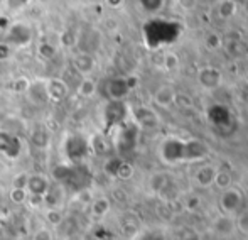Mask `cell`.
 <instances>
[{
  "label": "cell",
  "mask_w": 248,
  "mask_h": 240,
  "mask_svg": "<svg viewBox=\"0 0 248 240\" xmlns=\"http://www.w3.org/2000/svg\"><path fill=\"white\" fill-rule=\"evenodd\" d=\"M51 179L54 183L61 184L62 188H69L73 191H85L92 186L93 175L90 168L83 162L78 164H69V162H59L52 168Z\"/></svg>",
  "instance_id": "1"
},
{
  "label": "cell",
  "mask_w": 248,
  "mask_h": 240,
  "mask_svg": "<svg viewBox=\"0 0 248 240\" xmlns=\"http://www.w3.org/2000/svg\"><path fill=\"white\" fill-rule=\"evenodd\" d=\"M90 142L88 139L83 134H78V132H73V134H68L62 142V154H64V162H69V164H78V162H83L90 154Z\"/></svg>",
  "instance_id": "2"
},
{
  "label": "cell",
  "mask_w": 248,
  "mask_h": 240,
  "mask_svg": "<svg viewBox=\"0 0 248 240\" xmlns=\"http://www.w3.org/2000/svg\"><path fill=\"white\" fill-rule=\"evenodd\" d=\"M115 135H113V142L111 145L115 147V151L125 154V152H130L135 149L137 145V139H139V127L135 124H128L124 122L122 125L113 128Z\"/></svg>",
  "instance_id": "3"
},
{
  "label": "cell",
  "mask_w": 248,
  "mask_h": 240,
  "mask_svg": "<svg viewBox=\"0 0 248 240\" xmlns=\"http://www.w3.org/2000/svg\"><path fill=\"white\" fill-rule=\"evenodd\" d=\"M128 107L124 100H108L107 105L103 107V122L107 130H113L115 127L127 122Z\"/></svg>",
  "instance_id": "4"
},
{
  "label": "cell",
  "mask_w": 248,
  "mask_h": 240,
  "mask_svg": "<svg viewBox=\"0 0 248 240\" xmlns=\"http://www.w3.org/2000/svg\"><path fill=\"white\" fill-rule=\"evenodd\" d=\"M3 41L9 48H24L31 43V27L24 22L10 24L7 29H3Z\"/></svg>",
  "instance_id": "5"
},
{
  "label": "cell",
  "mask_w": 248,
  "mask_h": 240,
  "mask_svg": "<svg viewBox=\"0 0 248 240\" xmlns=\"http://www.w3.org/2000/svg\"><path fill=\"white\" fill-rule=\"evenodd\" d=\"M0 154L9 161L19 158L22 154V141L19 135L9 130H0Z\"/></svg>",
  "instance_id": "6"
},
{
  "label": "cell",
  "mask_w": 248,
  "mask_h": 240,
  "mask_svg": "<svg viewBox=\"0 0 248 240\" xmlns=\"http://www.w3.org/2000/svg\"><path fill=\"white\" fill-rule=\"evenodd\" d=\"M27 98V102L34 107H44L49 103V96H47V88H46V80H31L29 88L24 93Z\"/></svg>",
  "instance_id": "7"
},
{
  "label": "cell",
  "mask_w": 248,
  "mask_h": 240,
  "mask_svg": "<svg viewBox=\"0 0 248 240\" xmlns=\"http://www.w3.org/2000/svg\"><path fill=\"white\" fill-rule=\"evenodd\" d=\"M51 178L43 173H32V175H27L26 179V188L29 196H36V198H43L47 193V190L51 188Z\"/></svg>",
  "instance_id": "8"
},
{
  "label": "cell",
  "mask_w": 248,
  "mask_h": 240,
  "mask_svg": "<svg viewBox=\"0 0 248 240\" xmlns=\"http://www.w3.org/2000/svg\"><path fill=\"white\" fill-rule=\"evenodd\" d=\"M105 173L111 178L117 179H130L132 175H134V166L130 162H127L122 158H110L107 159L103 166Z\"/></svg>",
  "instance_id": "9"
},
{
  "label": "cell",
  "mask_w": 248,
  "mask_h": 240,
  "mask_svg": "<svg viewBox=\"0 0 248 240\" xmlns=\"http://www.w3.org/2000/svg\"><path fill=\"white\" fill-rule=\"evenodd\" d=\"M132 88L134 86L130 83V78H124V76L108 80L107 85H105V92H107L108 100H124L130 93Z\"/></svg>",
  "instance_id": "10"
},
{
  "label": "cell",
  "mask_w": 248,
  "mask_h": 240,
  "mask_svg": "<svg viewBox=\"0 0 248 240\" xmlns=\"http://www.w3.org/2000/svg\"><path fill=\"white\" fill-rule=\"evenodd\" d=\"M243 203V194L242 191L235 190V188H226L223 190V194L219 196V207H221L225 215H233Z\"/></svg>",
  "instance_id": "11"
},
{
  "label": "cell",
  "mask_w": 248,
  "mask_h": 240,
  "mask_svg": "<svg viewBox=\"0 0 248 240\" xmlns=\"http://www.w3.org/2000/svg\"><path fill=\"white\" fill-rule=\"evenodd\" d=\"M73 68H75L76 73H79L83 78H85V76H92L93 71L96 69L95 54L78 51V53L73 56Z\"/></svg>",
  "instance_id": "12"
},
{
  "label": "cell",
  "mask_w": 248,
  "mask_h": 240,
  "mask_svg": "<svg viewBox=\"0 0 248 240\" xmlns=\"http://www.w3.org/2000/svg\"><path fill=\"white\" fill-rule=\"evenodd\" d=\"M46 88H47L49 102H54V103L62 102V100H66L69 95V86L62 78H47Z\"/></svg>",
  "instance_id": "13"
},
{
  "label": "cell",
  "mask_w": 248,
  "mask_h": 240,
  "mask_svg": "<svg viewBox=\"0 0 248 240\" xmlns=\"http://www.w3.org/2000/svg\"><path fill=\"white\" fill-rule=\"evenodd\" d=\"M132 117H134V124L140 128H152L159 124L155 112L149 107H137L132 110Z\"/></svg>",
  "instance_id": "14"
},
{
  "label": "cell",
  "mask_w": 248,
  "mask_h": 240,
  "mask_svg": "<svg viewBox=\"0 0 248 240\" xmlns=\"http://www.w3.org/2000/svg\"><path fill=\"white\" fill-rule=\"evenodd\" d=\"M29 142L36 149H47L51 142V134L44 125H36L29 132Z\"/></svg>",
  "instance_id": "15"
},
{
  "label": "cell",
  "mask_w": 248,
  "mask_h": 240,
  "mask_svg": "<svg viewBox=\"0 0 248 240\" xmlns=\"http://www.w3.org/2000/svg\"><path fill=\"white\" fill-rule=\"evenodd\" d=\"M66 198V190L61 184H51V188L47 190V193L43 196V203H46L49 208H58L59 205H62Z\"/></svg>",
  "instance_id": "16"
},
{
  "label": "cell",
  "mask_w": 248,
  "mask_h": 240,
  "mask_svg": "<svg viewBox=\"0 0 248 240\" xmlns=\"http://www.w3.org/2000/svg\"><path fill=\"white\" fill-rule=\"evenodd\" d=\"M154 102H155V105L167 109V107H170L176 102V92H174V88L170 85L159 86L155 90V93H154Z\"/></svg>",
  "instance_id": "17"
},
{
  "label": "cell",
  "mask_w": 248,
  "mask_h": 240,
  "mask_svg": "<svg viewBox=\"0 0 248 240\" xmlns=\"http://www.w3.org/2000/svg\"><path fill=\"white\" fill-rule=\"evenodd\" d=\"M88 142H90V151H92L93 154H96V156H107L108 152L111 151V147H113V145H111V142L108 141L103 134L93 135L92 139H88Z\"/></svg>",
  "instance_id": "18"
},
{
  "label": "cell",
  "mask_w": 248,
  "mask_h": 240,
  "mask_svg": "<svg viewBox=\"0 0 248 240\" xmlns=\"http://www.w3.org/2000/svg\"><path fill=\"white\" fill-rule=\"evenodd\" d=\"M216 173H218V169H216L215 166H202V168H199L196 171L194 179H196V183L199 186L208 188V186H211V184H215Z\"/></svg>",
  "instance_id": "19"
},
{
  "label": "cell",
  "mask_w": 248,
  "mask_h": 240,
  "mask_svg": "<svg viewBox=\"0 0 248 240\" xmlns=\"http://www.w3.org/2000/svg\"><path fill=\"white\" fill-rule=\"evenodd\" d=\"M199 81L206 88H216L221 83V75L215 68H204L199 71Z\"/></svg>",
  "instance_id": "20"
},
{
  "label": "cell",
  "mask_w": 248,
  "mask_h": 240,
  "mask_svg": "<svg viewBox=\"0 0 248 240\" xmlns=\"http://www.w3.org/2000/svg\"><path fill=\"white\" fill-rule=\"evenodd\" d=\"M213 228H215V232L219 235H230L233 232V228H235V222H233V218L230 217V215L223 213L221 217H218L215 220Z\"/></svg>",
  "instance_id": "21"
},
{
  "label": "cell",
  "mask_w": 248,
  "mask_h": 240,
  "mask_svg": "<svg viewBox=\"0 0 248 240\" xmlns=\"http://www.w3.org/2000/svg\"><path fill=\"white\" fill-rule=\"evenodd\" d=\"M96 90H98V85H96L95 80L92 76H85L78 85V95L83 96V98H92L96 93Z\"/></svg>",
  "instance_id": "22"
},
{
  "label": "cell",
  "mask_w": 248,
  "mask_h": 240,
  "mask_svg": "<svg viewBox=\"0 0 248 240\" xmlns=\"http://www.w3.org/2000/svg\"><path fill=\"white\" fill-rule=\"evenodd\" d=\"M110 200L105 196H100V198H95V200H92V213L93 217H105V215L110 211Z\"/></svg>",
  "instance_id": "23"
},
{
  "label": "cell",
  "mask_w": 248,
  "mask_h": 240,
  "mask_svg": "<svg viewBox=\"0 0 248 240\" xmlns=\"http://www.w3.org/2000/svg\"><path fill=\"white\" fill-rule=\"evenodd\" d=\"M56 46L51 43H47V41H44V43H41L39 46H37V54H39L43 60H52V58L56 56Z\"/></svg>",
  "instance_id": "24"
},
{
  "label": "cell",
  "mask_w": 248,
  "mask_h": 240,
  "mask_svg": "<svg viewBox=\"0 0 248 240\" xmlns=\"http://www.w3.org/2000/svg\"><path fill=\"white\" fill-rule=\"evenodd\" d=\"M96 32H98V31H95V29H86V31H83L81 34H79V36H83V37H90V36H93L95 37V43H98V39H96ZM88 43H90V39H86V41H78V43H76V46H79V51H83V53H85L86 51V46H88ZM93 43L92 44V51H95L96 48H98V44H95Z\"/></svg>",
  "instance_id": "25"
},
{
  "label": "cell",
  "mask_w": 248,
  "mask_h": 240,
  "mask_svg": "<svg viewBox=\"0 0 248 240\" xmlns=\"http://www.w3.org/2000/svg\"><path fill=\"white\" fill-rule=\"evenodd\" d=\"M46 220H47V227H59V225L62 224V220H64V217H62V213L58 210V208H49L46 213Z\"/></svg>",
  "instance_id": "26"
},
{
  "label": "cell",
  "mask_w": 248,
  "mask_h": 240,
  "mask_svg": "<svg viewBox=\"0 0 248 240\" xmlns=\"http://www.w3.org/2000/svg\"><path fill=\"white\" fill-rule=\"evenodd\" d=\"M29 83L31 80L26 78V76H19V78H16L12 81V85H10V88H12L14 93H19V95H24V93L27 92V88H29Z\"/></svg>",
  "instance_id": "27"
},
{
  "label": "cell",
  "mask_w": 248,
  "mask_h": 240,
  "mask_svg": "<svg viewBox=\"0 0 248 240\" xmlns=\"http://www.w3.org/2000/svg\"><path fill=\"white\" fill-rule=\"evenodd\" d=\"M32 240H54V230L47 225H43L32 234Z\"/></svg>",
  "instance_id": "28"
},
{
  "label": "cell",
  "mask_w": 248,
  "mask_h": 240,
  "mask_svg": "<svg viewBox=\"0 0 248 240\" xmlns=\"http://www.w3.org/2000/svg\"><path fill=\"white\" fill-rule=\"evenodd\" d=\"M215 184L221 188V190H226V188L232 186V176H230V173L228 171H218L216 173Z\"/></svg>",
  "instance_id": "29"
},
{
  "label": "cell",
  "mask_w": 248,
  "mask_h": 240,
  "mask_svg": "<svg viewBox=\"0 0 248 240\" xmlns=\"http://www.w3.org/2000/svg\"><path fill=\"white\" fill-rule=\"evenodd\" d=\"M10 200L14 203H24V201H29V194L24 188H12L10 190Z\"/></svg>",
  "instance_id": "30"
},
{
  "label": "cell",
  "mask_w": 248,
  "mask_h": 240,
  "mask_svg": "<svg viewBox=\"0 0 248 240\" xmlns=\"http://www.w3.org/2000/svg\"><path fill=\"white\" fill-rule=\"evenodd\" d=\"M137 240H167L166 235L159 230H145L139 234Z\"/></svg>",
  "instance_id": "31"
},
{
  "label": "cell",
  "mask_w": 248,
  "mask_h": 240,
  "mask_svg": "<svg viewBox=\"0 0 248 240\" xmlns=\"http://www.w3.org/2000/svg\"><path fill=\"white\" fill-rule=\"evenodd\" d=\"M235 10H236V7L232 0H226V2H223L221 5H219V14H221L223 17H232L233 14H235Z\"/></svg>",
  "instance_id": "32"
},
{
  "label": "cell",
  "mask_w": 248,
  "mask_h": 240,
  "mask_svg": "<svg viewBox=\"0 0 248 240\" xmlns=\"http://www.w3.org/2000/svg\"><path fill=\"white\" fill-rule=\"evenodd\" d=\"M206 46H208V49H216V48L221 46V37L216 36V34H209L206 37Z\"/></svg>",
  "instance_id": "33"
},
{
  "label": "cell",
  "mask_w": 248,
  "mask_h": 240,
  "mask_svg": "<svg viewBox=\"0 0 248 240\" xmlns=\"http://www.w3.org/2000/svg\"><path fill=\"white\" fill-rule=\"evenodd\" d=\"M142 7H144L145 10H149V12H154V10H157L160 7V3H162V0H140Z\"/></svg>",
  "instance_id": "34"
},
{
  "label": "cell",
  "mask_w": 248,
  "mask_h": 240,
  "mask_svg": "<svg viewBox=\"0 0 248 240\" xmlns=\"http://www.w3.org/2000/svg\"><path fill=\"white\" fill-rule=\"evenodd\" d=\"M29 2V0H3V3H5L9 9L12 10H19L22 9V7H26V3Z\"/></svg>",
  "instance_id": "35"
},
{
  "label": "cell",
  "mask_w": 248,
  "mask_h": 240,
  "mask_svg": "<svg viewBox=\"0 0 248 240\" xmlns=\"http://www.w3.org/2000/svg\"><path fill=\"white\" fill-rule=\"evenodd\" d=\"M177 64H179V60H177L176 54H167L166 60H164V66H166L167 69H176Z\"/></svg>",
  "instance_id": "36"
},
{
  "label": "cell",
  "mask_w": 248,
  "mask_h": 240,
  "mask_svg": "<svg viewBox=\"0 0 248 240\" xmlns=\"http://www.w3.org/2000/svg\"><path fill=\"white\" fill-rule=\"evenodd\" d=\"M125 0H105V3H107L110 9H118V7L124 5Z\"/></svg>",
  "instance_id": "37"
},
{
  "label": "cell",
  "mask_w": 248,
  "mask_h": 240,
  "mask_svg": "<svg viewBox=\"0 0 248 240\" xmlns=\"http://www.w3.org/2000/svg\"><path fill=\"white\" fill-rule=\"evenodd\" d=\"M9 51H10V48L7 46L5 43H0V60H5V58L9 56Z\"/></svg>",
  "instance_id": "38"
},
{
  "label": "cell",
  "mask_w": 248,
  "mask_h": 240,
  "mask_svg": "<svg viewBox=\"0 0 248 240\" xmlns=\"http://www.w3.org/2000/svg\"><path fill=\"white\" fill-rule=\"evenodd\" d=\"M194 5V0H181V7H186V9H191Z\"/></svg>",
  "instance_id": "39"
},
{
  "label": "cell",
  "mask_w": 248,
  "mask_h": 240,
  "mask_svg": "<svg viewBox=\"0 0 248 240\" xmlns=\"http://www.w3.org/2000/svg\"><path fill=\"white\" fill-rule=\"evenodd\" d=\"M39 3H43V5H49V3H52L54 0H37Z\"/></svg>",
  "instance_id": "40"
},
{
  "label": "cell",
  "mask_w": 248,
  "mask_h": 240,
  "mask_svg": "<svg viewBox=\"0 0 248 240\" xmlns=\"http://www.w3.org/2000/svg\"><path fill=\"white\" fill-rule=\"evenodd\" d=\"M247 103H248V96H247Z\"/></svg>",
  "instance_id": "41"
},
{
  "label": "cell",
  "mask_w": 248,
  "mask_h": 240,
  "mask_svg": "<svg viewBox=\"0 0 248 240\" xmlns=\"http://www.w3.org/2000/svg\"><path fill=\"white\" fill-rule=\"evenodd\" d=\"M0 2H3V0H0Z\"/></svg>",
  "instance_id": "42"
},
{
  "label": "cell",
  "mask_w": 248,
  "mask_h": 240,
  "mask_svg": "<svg viewBox=\"0 0 248 240\" xmlns=\"http://www.w3.org/2000/svg\"><path fill=\"white\" fill-rule=\"evenodd\" d=\"M0 240H2V239H0Z\"/></svg>",
  "instance_id": "43"
}]
</instances>
